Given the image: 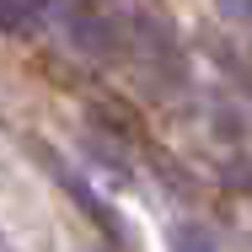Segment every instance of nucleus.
Here are the masks:
<instances>
[{
    "mask_svg": "<svg viewBox=\"0 0 252 252\" xmlns=\"http://www.w3.org/2000/svg\"><path fill=\"white\" fill-rule=\"evenodd\" d=\"M166 252H220L215 247V236L204 231L199 220H166Z\"/></svg>",
    "mask_w": 252,
    "mask_h": 252,
    "instance_id": "f257e3e1",
    "label": "nucleus"
},
{
    "mask_svg": "<svg viewBox=\"0 0 252 252\" xmlns=\"http://www.w3.org/2000/svg\"><path fill=\"white\" fill-rule=\"evenodd\" d=\"M49 5H54V0H5V27H11V32H22V27H27V22H38Z\"/></svg>",
    "mask_w": 252,
    "mask_h": 252,
    "instance_id": "f03ea898",
    "label": "nucleus"
},
{
    "mask_svg": "<svg viewBox=\"0 0 252 252\" xmlns=\"http://www.w3.org/2000/svg\"><path fill=\"white\" fill-rule=\"evenodd\" d=\"M220 11H225V16H236V22H247V27H252V0H220Z\"/></svg>",
    "mask_w": 252,
    "mask_h": 252,
    "instance_id": "7ed1b4c3",
    "label": "nucleus"
}]
</instances>
